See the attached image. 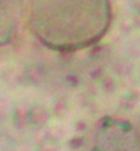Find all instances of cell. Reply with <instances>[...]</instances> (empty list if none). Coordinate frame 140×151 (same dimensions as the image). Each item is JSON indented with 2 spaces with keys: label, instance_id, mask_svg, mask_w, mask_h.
<instances>
[{
  "label": "cell",
  "instance_id": "1",
  "mask_svg": "<svg viewBox=\"0 0 140 151\" xmlns=\"http://www.w3.org/2000/svg\"><path fill=\"white\" fill-rule=\"evenodd\" d=\"M113 19L110 0H30V30L54 51H80L96 44Z\"/></svg>",
  "mask_w": 140,
  "mask_h": 151
},
{
  "label": "cell",
  "instance_id": "2",
  "mask_svg": "<svg viewBox=\"0 0 140 151\" xmlns=\"http://www.w3.org/2000/svg\"><path fill=\"white\" fill-rule=\"evenodd\" d=\"M92 151H140V135L125 121L107 119L96 129Z\"/></svg>",
  "mask_w": 140,
  "mask_h": 151
},
{
  "label": "cell",
  "instance_id": "3",
  "mask_svg": "<svg viewBox=\"0 0 140 151\" xmlns=\"http://www.w3.org/2000/svg\"><path fill=\"white\" fill-rule=\"evenodd\" d=\"M22 15V0H0V47L14 40Z\"/></svg>",
  "mask_w": 140,
  "mask_h": 151
}]
</instances>
